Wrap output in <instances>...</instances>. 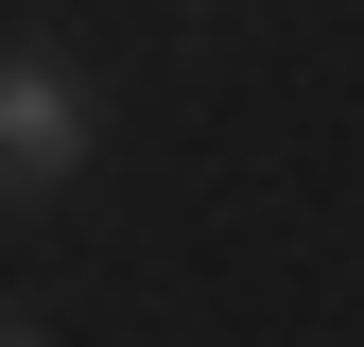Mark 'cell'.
Masks as SVG:
<instances>
[{
    "label": "cell",
    "mask_w": 364,
    "mask_h": 347,
    "mask_svg": "<svg viewBox=\"0 0 364 347\" xmlns=\"http://www.w3.org/2000/svg\"><path fill=\"white\" fill-rule=\"evenodd\" d=\"M87 174V87L53 53H0V191H70Z\"/></svg>",
    "instance_id": "obj_1"
},
{
    "label": "cell",
    "mask_w": 364,
    "mask_h": 347,
    "mask_svg": "<svg viewBox=\"0 0 364 347\" xmlns=\"http://www.w3.org/2000/svg\"><path fill=\"white\" fill-rule=\"evenodd\" d=\"M0 347H35V330H18V313H0Z\"/></svg>",
    "instance_id": "obj_2"
}]
</instances>
